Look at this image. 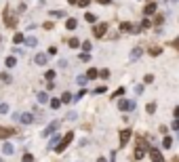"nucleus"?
Listing matches in <instances>:
<instances>
[{"label": "nucleus", "instance_id": "9b49d317", "mask_svg": "<svg viewBox=\"0 0 179 162\" xmlns=\"http://www.w3.org/2000/svg\"><path fill=\"white\" fill-rule=\"evenodd\" d=\"M86 78H88V80H93V78H99V72H97L95 67H91V69L86 72Z\"/></svg>", "mask_w": 179, "mask_h": 162}, {"label": "nucleus", "instance_id": "a211bd4d", "mask_svg": "<svg viewBox=\"0 0 179 162\" xmlns=\"http://www.w3.org/2000/svg\"><path fill=\"white\" fill-rule=\"evenodd\" d=\"M171 145H173V139H171V137H164V139H162V147H167V150H169Z\"/></svg>", "mask_w": 179, "mask_h": 162}, {"label": "nucleus", "instance_id": "2f4dec72", "mask_svg": "<svg viewBox=\"0 0 179 162\" xmlns=\"http://www.w3.org/2000/svg\"><path fill=\"white\" fill-rule=\"evenodd\" d=\"M122 32H133V28H131V23H122V28H120Z\"/></svg>", "mask_w": 179, "mask_h": 162}, {"label": "nucleus", "instance_id": "5701e85b", "mask_svg": "<svg viewBox=\"0 0 179 162\" xmlns=\"http://www.w3.org/2000/svg\"><path fill=\"white\" fill-rule=\"evenodd\" d=\"M2 150H4V154H9V156H11V154L15 152V147H13L11 143H4V147H2Z\"/></svg>", "mask_w": 179, "mask_h": 162}, {"label": "nucleus", "instance_id": "9d476101", "mask_svg": "<svg viewBox=\"0 0 179 162\" xmlns=\"http://www.w3.org/2000/svg\"><path fill=\"white\" fill-rule=\"evenodd\" d=\"M19 120L23 122V124H30V122L34 120V116H32V114H21V116H19Z\"/></svg>", "mask_w": 179, "mask_h": 162}, {"label": "nucleus", "instance_id": "2eb2a0df", "mask_svg": "<svg viewBox=\"0 0 179 162\" xmlns=\"http://www.w3.org/2000/svg\"><path fill=\"white\" fill-rule=\"evenodd\" d=\"M141 57V49H133V53H131V61H137Z\"/></svg>", "mask_w": 179, "mask_h": 162}, {"label": "nucleus", "instance_id": "412c9836", "mask_svg": "<svg viewBox=\"0 0 179 162\" xmlns=\"http://www.w3.org/2000/svg\"><path fill=\"white\" fill-rule=\"evenodd\" d=\"M4 63H7V67H13V65L17 63V59H15V57H7V59H4Z\"/></svg>", "mask_w": 179, "mask_h": 162}, {"label": "nucleus", "instance_id": "4c0bfd02", "mask_svg": "<svg viewBox=\"0 0 179 162\" xmlns=\"http://www.w3.org/2000/svg\"><path fill=\"white\" fill-rule=\"evenodd\" d=\"M171 126H173V131H179V118H175V122H173Z\"/></svg>", "mask_w": 179, "mask_h": 162}, {"label": "nucleus", "instance_id": "de8ad7c7", "mask_svg": "<svg viewBox=\"0 0 179 162\" xmlns=\"http://www.w3.org/2000/svg\"><path fill=\"white\" fill-rule=\"evenodd\" d=\"M0 162H2V160H0Z\"/></svg>", "mask_w": 179, "mask_h": 162}, {"label": "nucleus", "instance_id": "0eeeda50", "mask_svg": "<svg viewBox=\"0 0 179 162\" xmlns=\"http://www.w3.org/2000/svg\"><path fill=\"white\" fill-rule=\"evenodd\" d=\"M129 139H131V131H120V145H126L129 143Z\"/></svg>", "mask_w": 179, "mask_h": 162}, {"label": "nucleus", "instance_id": "dca6fc26", "mask_svg": "<svg viewBox=\"0 0 179 162\" xmlns=\"http://www.w3.org/2000/svg\"><path fill=\"white\" fill-rule=\"evenodd\" d=\"M59 143H61V139H59V137H53V139H51V143H49V147H51V150H57V145H59Z\"/></svg>", "mask_w": 179, "mask_h": 162}, {"label": "nucleus", "instance_id": "f704fd0d", "mask_svg": "<svg viewBox=\"0 0 179 162\" xmlns=\"http://www.w3.org/2000/svg\"><path fill=\"white\" fill-rule=\"evenodd\" d=\"M0 78H2V80H4V82H11V76H9V74H7V72H4V74H0Z\"/></svg>", "mask_w": 179, "mask_h": 162}, {"label": "nucleus", "instance_id": "cd10ccee", "mask_svg": "<svg viewBox=\"0 0 179 162\" xmlns=\"http://www.w3.org/2000/svg\"><path fill=\"white\" fill-rule=\"evenodd\" d=\"M21 162H34V156H32V154H23V158H21Z\"/></svg>", "mask_w": 179, "mask_h": 162}, {"label": "nucleus", "instance_id": "a18cd8bd", "mask_svg": "<svg viewBox=\"0 0 179 162\" xmlns=\"http://www.w3.org/2000/svg\"><path fill=\"white\" fill-rule=\"evenodd\" d=\"M99 2H101V4H105V2H107V0H99Z\"/></svg>", "mask_w": 179, "mask_h": 162}, {"label": "nucleus", "instance_id": "79ce46f5", "mask_svg": "<svg viewBox=\"0 0 179 162\" xmlns=\"http://www.w3.org/2000/svg\"><path fill=\"white\" fill-rule=\"evenodd\" d=\"M173 114H175V118H179V105H177V107L173 109Z\"/></svg>", "mask_w": 179, "mask_h": 162}, {"label": "nucleus", "instance_id": "72a5a7b5", "mask_svg": "<svg viewBox=\"0 0 179 162\" xmlns=\"http://www.w3.org/2000/svg\"><path fill=\"white\" fill-rule=\"evenodd\" d=\"M51 15H53V17H65L63 11H51Z\"/></svg>", "mask_w": 179, "mask_h": 162}, {"label": "nucleus", "instance_id": "58836bf2", "mask_svg": "<svg viewBox=\"0 0 179 162\" xmlns=\"http://www.w3.org/2000/svg\"><path fill=\"white\" fill-rule=\"evenodd\" d=\"M86 90H80V93H76V97H74V101H78V99H82V95H84Z\"/></svg>", "mask_w": 179, "mask_h": 162}, {"label": "nucleus", "instance_id": "f257e3e1", "mask_svg": "<svg viewBox=\"0 0 179 162\" xmlns=\"http://www.w3.org/2000/svg\"><path fill=\"white\" fill-rule=\"evenodd\" d=\"M72 139H74V131H70V133H65V135H63V139H61V143L57 145V152H63L65 147H68V145L72 143Z\"/></svg>", "mask_w": 179, "mask_h": 162}, {"label": "nucleus", "instance_id": "7c9ffc66", "mask_svg": "<svg viewBox=\"0 0 179 162\" xmlns=\"http://www.w3.org/2000/svg\"><path fill=\"white\" fill-rule=\"evenodd\" d=\"M0 114H9V105L7 103H0Z\"/></svg>", "mask_w": 179, "mask_h": 162}, {"label": "nucleus", "instance_id": "c03bdc74", "mask_svg": "<svg viewBox=\"0 0 179 162\" xmlns=\"http://www.w3.org/2000/svg\"><path fill=\"white\" fill-rule=\"evenodd\" d=\"M97 162H107V160H105V158H99V160H97Z\"/></svg>", "mask_w": 179, "mask_h": 162}, {"label": "nucleus", "instance_id": "6e6552de", "mask_svg": "<svg viewBox=\"0 0 179 162\" xmlns=\"http://www.w3.org/2000/svg\"><path fill=\"white\" fill-rule=\"evenodd\" d=\"M34 61H36L38 65H44V63H47V61H49V55H44V53H38Z\"/></svg>", "mask_w": 179, "mask_h": 162}, {"label": "nucleus", "instance_id": "6ab92c4d", "mask_svg": "<svg viewBox=\"0 0 179 162\" xmlns=\"http://www.w3.org/2000/svg\"><path fill=\"white\" fill-rule=\"evenodd\" d=\"M23 40H26V38H23V34H19V32H17V34H15V38H13V42H15V44H21Z\"/></svg>", "mask_w": 179, "mask_h": 162}, {"label": "nucleus", "instance_id": "20e7f679", "mask_svg": "<svg viewBox=\"0 0 179 162\" xmlns=\"http://www.w3.org/2000/svg\"><path fill=\"white\" fill-rule=\"evenodd\" d=\"M4 21H7V28H15L17 26V17L9 11H4Z\"/></svg>", "mask_w": 179, "mask_h": 162}, {"label": "nucleus", "instance_id": "c756f323", "mask_svg": "<svg viewBox=\"0 0 179 162\" xmlns=\"http://www.w3.org/2000/svg\"><path fill=\"white\" fill-rule=\"evenodd\" d=\"M145 109H148V114H154V112H156V103H148Z\"/></svg>", "mask_w": 179, "mask_h": 162}, {"label": "nucleus", "instance_id": "4be33fe9", "mask_svg": "<svg viewBox=\"0 0 179 162\" xmlns=\"http://www.w3.org/2000/svg\"><path fill=\"white\" fill-rule=\"evenodd\" d=\"M49 103H51V107H53V109H59V107H61V101H59V99H51Z\"/></svg>", "mask_w": 179, "mask_h": 162}, {"label": "nucleus", "instance_id": "a878e982", "mask_svg": "<svg viewBox=\"0 0 179 162\" xmlns=\"http://www.w3.org/2000/svg\"><path fill=\"white\" fill-rule=\"evenodd\" d=\"M84 19H86L88 23H95V19H97V17H95L93 13H86V15H84Z\"/></svg>", "mask_w": 179, "mask_h": 162}, {"label": "nucleus", "instance_id": "37998d69", "mask_svg": "<svg viewBox=\"0 0 179 162\" xmlns=\"http://www.w3.org/2000/svg\"><path fill=\"white\" fill-rule=\"evenodd\" d=\"M173 44H175V46H179V38H177V40H175V42H173Z\"/></svg>", "mask_w": 179, "mask_h": 162}, {"label": "nucleus", "instance_id": "f03ea898", "mask_svg": "<svg viewBox=\"0 0 179 162\" xmlns=\"http://www.w3.org/2000/svg\"><path fill=\"white\" fill-rule=\"evenodd\" d=\"M145 152H148V143L143 141V139H139V145H137V150H135V158L141 160V158L145 156Z\"/></svg>", "mask_w": 179, "mask_h": 162}, {"label": "nucleus", "instance_id": "a19ab883", "mask_svg": "<svg viewBox=\"0 0 179 162\" xmlns=\"http://www.w3.org/2000/svg\"><path fill=\"white\" fill-rule=\"evenodd\" d=\"M78 4L80 7H88V0H78Z\"/></svg>", "mask_w": 179, "mask_h": 162}, {"label": "nucleus", "instance_id": "4468645a", "mask_svg": "<svg viewBox=\"0 0 179 162\" xmlns=\"http://www.w3.org/2000/svg\"><path fill=\"white\" fill-rule=\"evenodd\" d=\"M154 11H156V4H154V2H150V4H145V9H143V13H145V15H152Z\"/></svg>", "mask_w": 179, "mask_h": 162}, {"label": "nucleus", "instance_id": "aec40b11", "mask_svg": "<svg viewBox=\"0 0 179 162\" xmlns=\"http://www.w3.org/2000/svg\"><path fill=\"white\" fill-rule=\"evenodd\" d=\"M26 44H28V46H36V44H38V40H36L34 36H30V38H26Z\"/></svg>", "mask_w": 179, "mask_h": 162}, {"label": "nucleus", "instance_id": "c9c22d12", "mask_svg": "<svg viewBox=\"0 0 179 162\" xmlns=\"http://www.w3.org/2000/svg\"><path fill=\"white\" fill-rule=\"evenodd\" d=\"M78 59H80V61H88V59H91V57H88V53H82V55H80Z\"/></svg>", "mask_w": 179, "mask_h": 162}, {"label": "nucleus", "instance_id": "1a4fd4ad", "mask_svg": "<svg viewBox=\"0 0 179 162\" xmlns=\"http://www.w3.org/2000/svg\"><path fill=\"white\" fill-rule=\"evenodd\" d=\"M57 126H59V122H57V120H55V122H51L47 131H42V135H44V137H49V135H51V133H53V131H55Z\"/></svg>", "mask_w": 179, "mask_h": 162}, {"label": "nucleus", "instance_id": "423d86ee", "mask_svg": "<svg viewBox=\"0 0 179 162\" xmlns=\"http://www.w3.org/2000/svg\"><path fill=\"white\" fill-rule=\"evenodd\" d=\"M105 32H107V26H105V23H99V26H95V30H93L95 38H101Z\"/></svg>", "mask_w": 179, "mask_h": 162}, {"label": "nucleus", "instance_id": "49530a36", "mask_svg": "<svg viewBox=\"0 0 179 162\" xmlns=\"http://www.w3.org/2000/svg\"><path fill=\"white\" fill-rule=\"evenodd\" d=\"M177 137H179V131H177Z\"/></svg>", "mask_w": 179, "mask_h": 162}, {"label": "nucleus", "instance_id": "f8f14e48", "mask_svg": "<svg viewBox=\"0 0 179 162\" xmlns=\"http://www.w3.org/2000/svg\"><path fill=\"white\" fill-rule=\"evenodd\" d=\"M15 135V128H0V137H11Z\"/></svg>", "mask_w": 179, "mask_h": 162}, {"label": "nucleus", "instance_id": "393cba45", "mask_svg": "<svg viewBox=\"0 0 179 162\" xmlns=\"http://www.w3.org/2000/svg\"><path fill=\"white\" fill-rule=\"evenodd\" d=\"M68 101H72V95L70 93H63L61 95V103H68Z\"/></svg>", "mask_w": 179, "mask_h": 162}, {"label": "nucleus", "instance_id": "e433bc0d", "mask_svg": "<svg viewBox=\"0 0 179 162\" xmlns=\"http://www.w3.org/2000/svg\"><path fill=\"white\" fill-rule=\"evenodd\" d=\"M86 80H88L86 76H78V84H86Z\"/></svg>", "mask_w": 179, "mask_h": 162}, {"label": "nucleus", "instance_id": "39448f33", "mask_svg": "<svg viewBox=\"0 0 179 162\" xmlns=\"http://www.w3.org/2000/svg\"><path fill=\"white\" fill-rule=\"evenodd\" d=\"M150 158H152V162H164V158H162L160 150H156V147H152V150H150Z\"/></svg>", "mask_w": 179, "mask_h": 162}, {"label": "nucleus", "instance_id": "7ed1b4c3", "mask_svg": "<svg viewBox=\"0 0 179 162\" xmlns=\"http://www.w3.org/2000/svg\"><path fill=\"white\" fill-rule=\"evenodd\" d=\"M133 107H135V101H131V99H122L118 103V109L120 112H133Z\"/></svg>", "mask_w": 179, "mask_h": 162}, {"label": "nucleus", "instance_id": "ddd939ff", "mask_svg": "<svg viewBox=\"0 0 179 162\" xmlns=\"http://www.w3.org/2000/svg\"><path fill=\"white\" fill-rule=\"evenodd\" d=\"M76 26H78V21H76V19H72V17L68 19V23H65V28H68V30H76Z\"/></svg>", "mask_w": 179, "mask_h": 162}, {"label": "nucleus", "instance_id": "c85d7f7f", "mask_svg": "<svg viewBox=\"0 0 179 162\" xmlns=\"http://www.w3.org/2000/svg\"><path fill=\"white\" fill-rule=\"evenodd\" d=\"M82 49H84V53H88V51L93 49V44L91 42H82Z\"/></svg>", "mask_w": 179, "mask_h": 162}, {"label": "nucleus", "instance_id": "473e14b6", "mask_svg": "<svg viewBox=\"0 0 179 162\" xmlns=\"http://www.w3.org/2000/svg\"><path fill=\"white\" fill-rule=\"evenodd\" d=\"M99 78H110V69H101V72H99Z\"/></svg>", "mask_w": 179, "mask_h": 162}, {"label": "nucleus", "instance_id": "bb28decb", "mask_svg": "<svg viewBox=\"0 0 179 162\" xmlns=\"http://www.w3.org/2000/svg\"><path fill=\"white\" fill-rule=\"evenodd\" d=\"M44 78H47L49 82H53V78H55V72H53V69H49V72L44 74Z\"/></svg>", "mask_w": 179, "mask_h": 162}, {"label": "nucleus", "instance_id": "b1692460", "mask_svg": "<svg viewBox=\"0 0 179 162\" xmlns=\"http://www.w3.org/2000/svg\"><path fill=\"white\" fill-rule=\"evenodd\" d=\"M68 44L72 46V49H76V46L80 44V40H78V38H70V40H68Z\"/></svg>", "mask_w": 179, "mask_h": 162}, {"label": "nucleus", "instance_id": "ea45409f", "mask_svg": "<svg viewBox=\"0 0 179 162\" xmlns=\"http://www.w3.org/2000/svg\"><path fill=\"white\" fill-rule=\"evenodd\" d=\"M101 93H105V88H103V86H99V88H95V95H101Z\"/></svg>", "mask_w": 179, "mask_h": 162}, {"label": "nucleus", "instance_id": "f3484780", "mask_svg": "<svg viewBox=\"0 0 179 162\" xmlns=\"http://www.w3.org/2000/svg\"><path fill=\"white\" fill-rule=\"evenodd\" d=\"M38 101H40V103H47V101H49V95H47L44 90H42V93H38Z\"/></svg>", "mask_w": 179, "mask_h": 162}]
</instances>
